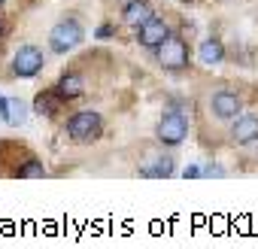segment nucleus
<instances>
[{
  "mask_svg": "<svg viewBox=\"0 0 258 249\" xmlns=\"http://www.w3.org/2000/svg\"><path fill=\"white\" fill-rule=\"evenodd\" d=\"M100 131H103V118L94 109H82L67 118V137L73 143H91L100 137Z\"/></svg>",
  "mask_w": 258,
  "mask_h": 249,
  "instance_id": "nucleus-1",
  "label": "nucleus"
},
{
  "mask_svg": "<svg viewBox=\"0 0 258 249\" xmlns=\"http://www.w3.org/2000/svg\"><path fill=\"white\" fill-rule=\"evenodd\" d=\"M82 43H85V31H82V25L76 19H61L49 31V49L58 52V55H67V52H73Z\"/></svg>",
  "mask_w": 258,
  "mask_h": 249,
  "instance_id": "nucleus-2",
  "label": "nucleus"
},
{
  "mask_svg": "<svg viewBox=\"0 0 258 249\" xmlns=\"http://www.w3.org/2000/svg\"><path fill=\"white\" fill-rule=\"evenodd\" d=\"M185 134H188V118L179 109H167L155 125V137L161 146H179L185 140Z\"/></svg>",
  "mask_w": 258,
  "mask_h": 249,
  "instance_id": "nucleus-3",
  "label": "nucleus"
},
{
  "mask_svg": "<svg viewBox=\"0 0 258 249\" xmlns=\"http://www.w3.org/2000/svg\"><path fill=\"white\" fill-rule=\"evenodd\" d=\"M155 58H158V64H161L164 70L179 73V70L188 67V46H185L182 37H173V34H170V37L155 49Z\"/></svg>",
  "mask_w": 258,
  "mask_h": 249,
  "instance_id": "nucleus-4",
  "label": "nucleus"
},
{
  "mask_svg": "<svg viewBox=\"0 0 258 249\" xmlns=\"http://www.w3.org/2000/svg\"><path fill=\"white\" fill-rule=\"evenodd\" d=\"M43 67H46V55L34 43L19 46V52L13 55V76H19V79H34Z\"/></svg>",
  "mask_w": 258,
  "mask_h": 249,
  "instance_id": "nucleus-5",
  "label": "nucleus"
},
{
  "mask_svg": "<svg viewBox=\"0 0 258 249\" xmlns=\"http://www.w3.org/2000/svg\"><path fill=\"white\" fill-rule=\"evenodd\" d=\"M258 140V112H240L231 128V143L234 146H249Z\"/></svg>",
  "mask_w": 258,
  "mask_h": 249,
  "instance_id": "nucleus-6",
  "label": "nucleus"
},
{
  "mask_svg": "<svg viewBox=\"0 0 258 249\" xmlns=\"http://www.w3.org/2000/svg\"><path fill=\"white\" fill-rule=\"evenodd\" d=\"M167 37H170V25L164 19H158V16H152L146 25L137 28V43L146 46V49H158Z\"/></svg>",
  "mask_w": 258,
  "mask_h": 249,
  "instance_id": "nucleus-7",
  "label": "nucleus"
},
{
  "mask_svg": "<svg viewBox=\"0 0 258 249\" xmlns=\"http://www.w3.org/2000/svg\"><path fill=\"white\" fill-rule=\"evenodd\" d=\"M210 106H213V115L222 118V121L237 118V115L243 112V100H240L237 91H216L213 100H210Z\"/></svg>",
  "mask_w": 258,
  "mask_h": 249,
  "instance_id": "nucleus-8",
  "label": "nucleus"
},
{
  "mask_svg": "<svg viewBox=\"0 0 258 249\" xmlns=\"http://www.w3.org/2000/svg\"><path fill=\"white\" fill-rule=\"evenodd\" d=\"M0 118L10 128H19V125L28 121V103L22 97H0Z\"/></svg>",
  "mask_w": 258,
  "mask_h": 249,
  "instance_id": "nucleus-9",
  "label": "nucleus"
},
{
  "mask_svg": "<svg viewBox=\"0 0 258 249\" xmlns=\"http://www.w3.org/2000/svg\"><path fill=\"white\" fill-rule=\"evenodd\" d=\"M55 94H58L61 100H76V97L85 94V79H82L79 73H64V76L55 82Z\"/></svg>",
  "mask_w": 258,
  "mask_h": 249,
  "instance_id": "nucleus-10",
  "label": "nucleus"
},
{
  "mask_svg": "<svg viewBox=\"0 0 258 249\" xmlns=\"http://www.w3.org/2000/svg\"><path fill=\"white\" fill-rule=\"evenodd\" d=\"M152 16H155V13H152V4H149V0H131V4L121 10V19H124L127 25H134V28L146 25Z\"/></svg>",
  "mask_w": 258,
  "mask_h": 249,
  "instance_id": "nucleus-11",
  "label": "nucleus"
},
{
  "mask_svg": "<svg viewBox=\"0 0 258 249\" xmlns=\"http://www.w3.org/2000/svg\"><path fill=\"white\" fill-rule=\"evenodd\" d=\"M61 103H64V100H61V97L55 94V88H52V91H40V94H37V100H34V109H37L40 115H49V118H52V115H58Z\"/></svg>",
  "mask_w": 258,
  "mask_h": 249,
  "instance_id": "nucleus-12",
  "label": "nucleus"
},
{
  "mask_svg": "<svg viewBox=\"0 0 258 249\" xmlns=\"http://www.w3.org/2000/svg\"><path fill=\"white\" fill-rule=\"evenodd\" d=\"M201 61L204 64H219L225 61V46L219 40H204L201 43Z\"/></svg>",
  "mask_w": 258,
  "mask_h": 249,
  "instance_id": "nucleus-13",
  "label": "nucleus"
},
{
  "mask_svg": "<svg viewBox=\"0 0 258 249\" xmlns=\"http://www.w3.org/2000/svg\"><path fill=\"white\" fill-rule=\"evenodd\" d=\"M140 176H146V179L173 176V158H161V161H155L152 167H143V170H140Z\"/></svg>",
  "mask_w": 258,
  "mask_h": 249,
  "instance_id": "nucleus-14",
  "label": "nucleus"
},
{
  "mask_svg": "<svg viewBox=\"0 0 258 249\" xmlns=\"http://www.w3.org/2000/svg\"><path fill=\"white\" fill-rule=\"evenodd\" d=\"M16 176H22V179H40V176H46V167H43V161L28 158L22 167H16Z\"/></svg>",
  "mask_w": 258,
  "mask_h": 249,
  "instance_id": "nucleus-15",
  "label": "nucleus"
},
{
  "mask_svg": "<svg viewBox=\"0 0 258 249\" xmlns=\"http://www.w3.org/2000/svg\"><path fill=\"white\" fill-rule=\"evenodd\" d=\"M112 34H115L112 25H100V28H97V37H100V40H103V37H112Z\"/></svg>",
  "mask_w": 258,
  "mask_h": 249,
  "instance_id": "nucleus-16",
  "label": "nucleus"
},
{
  "mask_svg": "<svg viewBox=\"0 0 258 249\" xmlns=\"http://www.w3.org/2000/svg\"><path fill=\"white\" fill-rule=\"evenodd\" d=\"M182 176H185V179H195V176H204V170H201V167H185Z\"/></svg>",
  "mask_w": 258,
  "mask_h": 249,
  "instance_id": "nucleus-17",
  "label": "nucleus"
},
{
  "mask_svg": "<svg viewBox=\"0 0 258 249\" xmlns=\"http://www.w3.org/2000/svg\"><path fill=\"white\" fill-rule=\"evenodd\" d=\"M179 4H195V0H179Z\"/></svg>",
  "mask_w": 258,
  "mask_h": 249,
  "instance_id": "nucleus-18",
  "label": "nucleus"
},
{
  "mask_svg": "<svg viewBox=\"0 0 258 249\" xmlns=\"http://www.w3.org/2000/svg\"><path fill=\"white\" fill-rule=\"evenodd\" d=\"M0 34H4V19H0Z\"/></svg>",
  "mask_w": 258,
  "mask_h": 249,
  "instance_id": "nucleus-19",
  "label": "nucleus"
},
{
  "mask_svg": "<svg viewBox=\"0 0 258 249\" xmlns=\"http://www.w3.org/2000/svg\"><path fill=\"white\" fill-rule=\"evenodd\" d=\"M0 7H4V0H0Z\"/></svg>",
  "mask_w": 258,
  "mask_h": 249,
  "instance_id": "nucleus-20",
  "label": "nucleus"
}]
</instances>
